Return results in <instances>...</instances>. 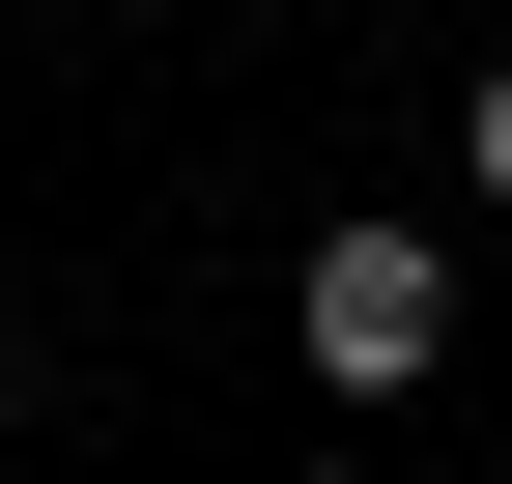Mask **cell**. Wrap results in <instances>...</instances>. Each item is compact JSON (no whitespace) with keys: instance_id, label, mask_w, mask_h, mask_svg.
I'll return each instance as SVG.
<instances>
[{"instance_id":"1","label":"cell","mask_w":512,"mask_h":484,"mask_svg":"<svg viewBox=\"0 0 512 484\" xmlns=\"http://www.w3.org/2000/svg\"><path fill=\"white\" fill-rule=\"evenodd\" d=\"M285 342H313V399H427V371H456V257L342 200V228L285 257Z\"/></svg>"},{"instance_id":"2","label":"cell","mask_w":512,"mask_h":484,"mask_svg":"<svg viewBox=\"0 0 512 484\" xmlns=\"http://www.w3.org/2000/svg\"><path fill=\"white\" fill-rule=\"evenodd\" d=\"M456 171H484V200H512V57H484V86H456Z\"/></svg>"}]
</instances>
